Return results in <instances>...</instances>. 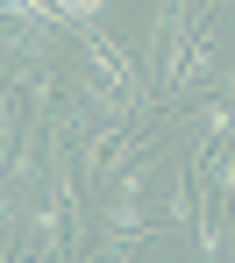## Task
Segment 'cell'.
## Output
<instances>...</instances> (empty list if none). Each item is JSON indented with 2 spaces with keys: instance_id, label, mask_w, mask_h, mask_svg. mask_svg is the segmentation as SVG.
<instances>
[{
  "instance_id": "7a4b0ae2",
  "label": "cell",
  "mask_w": 235,
  "mask_h": 263,
  "mask_svg": "<svg viewBox=\"0 0 235 263\" xmlns=\"http://www.w3.org/2000/svg\"><path fill=\"white\" fill-rule=\"evenodd\" d=\"M0 14H14L22 29H43V22H50V7H43V0H0Z\"/></svg>"
},
{
  "instance_id": "6da1fadb",
  "label": "cell",
  "mask_w": 235,
  "mask_h": 263,
  "mask_svg": "<svg viewBox=\"0 0 235 263\" xmlns=\"http://www.w3.org/2000/svg\"><path fill=\"white\" fill-rule=\"evenodd\" d=\"M50 14H57V22H71V29H93L100 22V7H107V0H43Z\"/></svg>"
}]
</instances>
